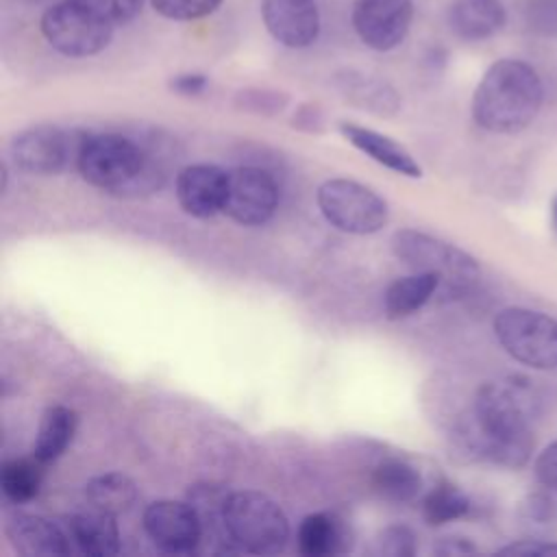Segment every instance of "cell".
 <instances>
[{
  "label": "cell",
  "instance_id": "obj_12",
  "mask_svg": "<svg viewBox=\"0 0 557 557\" xmlns=\"http://www.w3.org/2000/svg\"><path fill=\"white\" fill-rule=\"evenodd\" d=\"M144 531L165 553H191L202 542L200 520L187 500H157L148 505Z\"/></svg>",
  "mask_w": 557,
  "mask_h": 557
},
{
  "label": "cell",
  "instance_id": "obj_6",
  "mask_svg": "<svg viewBox=\"0 0 557 557\" xmlns=\"http://www.w3.org/2000/svg\"><path fill=\"white\" fill-rule=\"evenodd\" d=\"M494 335L516 361L535 370L557 368V320L546 313L507 307L494 318Z\"/></svg>",
  "mask_w": 557,
  "mask_h": 557
},
{
  "label": "cell",
  "instance_id": "obj_18",
  "mask_svg": "<svg viewBox=\"0 0 557 557\" xmlns=\"http://www.w3.org/2000/svg\"><path fill=\"white\" fill-rule=\"evenodd\" d=\"M298 550L305 557H331L350 550L352 531L344 518L329 511L309 513L298 524Z\"/></svg>",
  "mask_w": 557,
  "mask_h": 557
},
{
  "label": "cell",
  "instance_id": "obj_21",
  "mask_svg": "<svg viewBox=\"0 0 557 557\" xmlns=\"http://www.w3.org/2000/svg\"><path fill=\"white\" fill-rule=\"evenodd\" d=\"M507 20L500 0H453L448 9L450 30L466 41H481L496 35Z\"/></svg>",
  "mask_w": 557,
  "mask_h": 557
},
{
  "label": "cell",
  "instance_id": "obj_34",
  "mask_svg": "<svg viewBox=\"0 0 557 557\" xmlns=\"http://www.w3.org/2000/svg\"><path fill=\"white\" fill-rule=\"evenodd\" d=\"M535 476L537 481L548 487L557 490V440L550 442L535 459Z\"/></svg>",
  "mask_w": 557,
  "mask_h": 557
},
{
  "label": "cell",
  "instance_id": "obj_35",
  "mask_svg": "<svg viewBox=\"0 0 557 557\" xmlns=\"http://www.w3.org/2000/svg\"><path fill=\"white\" fill-rule=\"evenodd\" d=\"M292 126L307 131V133H320L324 128V113L318 104L305 102L298 107V111L292 117Z\"/></svg>",
  "mask_w": 557,
  "mask_h": 557
},
{
  "label": "cell",
  "instance_id": "obj_32",
  "mask_svg": "<svg viewBox=\"0 0 557 557\" xmlns=\"http://www.w3.org/2000/svg\"><path fill=\"white\" fill-rule=\"evenodd\" d=\"M524 22L540 37H557V0H527Z\"/></svg>",
  "mask_w": 557,
  "mask_h": 557
},
{
  "label": "cell",
  "instance_id": "obj_17",
  "mask_svg": "<svg viewBox=\"0 0 557 557\" xmlns=\"http://www.w3.org/2000/svg\"><path fill=\"white\" fill-rule=\"evenodd\" d=\"M117 516L89 507V511L65 516L61 522L70 542L89 557H111L120 550Z\"/></svg>",
  "mask_w": 557,
  "mask_h": 557
},
{
  "label": "cell",
  "instance_id": "obj_31",
  "mask_svg": "<svg viewBox=\"0 0 557 557\" xmlns=\"http://www.w3.org/2000/svg\"><path fill=\"white\" fill-rule=\"evenodd\" d=\"M96 15L104 17L113 26H122L133 22L144 7V0H74Z\"/></svg>",
  "mask_w": 557,
  "mask_h": 557
},
{
  "label": "cell",
  "instance_id": "obj_7",
  "mask_svg": "<svg viewBox=\"0 0 557 557\" xmlns=\"http://www.w3.org/2000/svg\"><path fill=\"white\" fill-rule=\"evenodd\" d=\"M44 39L63 57L85 59L102 52L113 39V24L74 0L48 7L39 20Z\"/></svg>",
  "mask_w": 557,
  "mask_h": 557
},
{
  "label": "cell",
  "instance_id": "obj_20",
  "mask_svg": "<svg viewBox=\"0 0 557 557\" xmlns=\"http://www.w3.org/2000/svg\"><path fill=\"white\" fill-rule=\"evenodd\" d=\"M335 89L355 107L376 115H394L400 109L398 91L383 78L359 70H342L333 76Z\"/></svg>",
  "mask_w": 557,
  "mask_h": 557
},
{
  "label": "cell",
  "instance_id": "obj_29",
  "mask_svg": "<svg viewBox=\"0 0 557 557\" xmlns=\"http://www.w3.org/2000/svg\"><path fill=\"white\" fill-rule=\"evenodd\" d=\"M148 2L159 15L176 22H191V20L207 17L215 13L218 7L222 4V0H148Z\"/></svg>",
  "mask_w": 557,
  "mask_h": 557
},
{
  "label": "cell",
  "instance_id": "obj_16",
  "mask_svg": "<svg viewBox=\"0 0 557 557\" xmlns=\"http://www.w3.org/2000/svg\"><path fill=\"white\" fill-rule=\"evenodd\" d=\"M228 496L231 492L218 483H198L187 494V503L200 520L202 542L209 544L211 553H237L226 527Z\"/></svg>",
  "mask_w": 557,
  "mask_h": 557
},
{
  "label": "cell",
  "instance_id": "obj_11",
  "mask_svg": "<svg viewBox=\"0 0 557 557\" xmlns=\"http://www.w3.org/2000/svg\"><path fill=\"white\" fill-rule=\"evenodd\" d=\"M352 28L357 37L376 52H387L400 46L411 28V0H355Z\"/></svg>",
  "mask_w": 557,
  "mask_h": 557
},
{
  "label": "cell",
  "instance_id": "obj_2",
  "mask_svg": "<svg viewBox=\"0 0 557 557\" xmlns=\"http://www.w3.org/2000/svg\"><path fill=\"white\" fill-rule=\"evenodd\" d=\"M76 168L89 185L117 198H146L165 183L161 161L120 133H85Z\"/></svg>",
  "mask_w": 557,
  "mask_h": 557
},
{
  "label": "cell",
  "instance_id": "obj_36",
  "mask_svg": "<svg viewBox=\"0 0 557 557\" xmlns=\"http://www.w3.org/2000/svg\"><path fill=\"white\" fill-rule=\"evenodd\" d=\"M209 87V78L198 72H185L170 78V89L181 96H198Z\"/></svg>",
  "mask_w": 557,
  "mask_h": 557
},
{
  "label": "cell",
  "instance_id": "obj_14",
  "mask_svg": "<svg viewBox=\"0 0 557 557\" xmlns=\"http://www.w3.org/2000/svg\"><path fill=\"white\" fill-rule=\"evenodd\" d=\"M228 172L213 163H194L176 174V200L194 218H211L224 211Z\"/></svg>",
  "mask_w": 557,
  "mask_h": 557
},
{
  "label": "cell",
  "instance_id": "obj_27",
  "mask_svg": "<svg viewBox=\"0 0 557 557\" xmlns=\"http://www.w3.org/2000/svg\"><path fill=\"white\" fill-rule=\"evenodd\" d=\"M470 511L468 496L453 483L442 481L422 498V516L431 527L463 518Z\"/></svg>",
  "mask_w": 557,
  "mask_h": 557
},
{
  "label": "cell",
  "instance_id": "obj_1",
  "mask_svg": "<svg viewBox=\"0 0 557 557\" xmlns=\"http://www.w3.org/2000/svg\"><path fill=\"white\" fill-rule=\"evenodd\" d=\"M540 394L524 376H505L479 387L470 422L461 429L463 450L481 461L520 468L533 450L531 422Z\"/></svg>",
  "mask_w": 557,
  "mask_h": 557
},
{
  "label": "cell",
  "instance_id": "obj_22",
  "mask_svg": "<svg viewBox=\"0 0 557 557\" xmlns=\"http://www.w3.org/2000/svg\"><path fill=\"white\" fill-rule=\"evenodd\" d=\"M78 416L65 405H52L41 413L39 429L33 442V457L41 463L59 459L74 440Z\"/></svg>",
  "mask_w": 557,
  "mask_h": 557
},
{
  "label": "cell",
  "instance_id": "obj_3",
  "mask_svg": "<svg viewBox=\"0 0 557 557\" xmlns=\"http://www.w3.org/2000/svg\"><path fill=\"white\" fill-rule=\"evenodd\" d=\"M542 107L537 72L518 59H500L487 67L472 96V117L490 133L527 128Z\"/></svg>",
  "mask_w": 557,
  "mask_h": 557
},
{
  "label": "cell",
  "instance_id": "obj_26",
  "mask_svg": "<svg viewBox=\"0 0 557 557\" xmlns=\"http://www.w3.org/2000/svg\"><path fill=\"white\" fill-rule=\"evenodd\" d=\"M44 466L46 463H41L37 457L7 459L0 468L2 494L15 505L33 500L41 490V479H44L41 468Z\"/></svg>",
  "mask_w": 557,
  "mask_h": 557
},
{
  "label": "cell",
  "instance_id": "obj_23",
  "mask_svg": "<svg viewBox=\"0 0 557 557\" xmlns=\"http://www.w3.org/2000/svg\"><path fill=\"white\" fill-rule=\"evenodd\" d=\"M440 289V278L431 272H413L396 278L383 296V311L389 320H400L422 309Z\"/></svg>",
  "mask_w": 557,
  "mask_h": 557
},
{
  "label": "cell",
  "instance_id": "obj_28",
  "mask_svg": "<svg viewBox=\"0 0 557 557\" xmlns=\"http://www.w3.org/2000/svg\"><path fill=\"white\" fill-rule=\"evenodd\" d=\"M235 107L248 113H257V115H276L281 113L287 102L289 96L285 91L278 89H268V87H246L239 89L235 94Z\"/></svg>",
  "mask_w": 557,
  "mask_h": 557
},
{
  "label": "cell",
  "instance_id": "obj_4",
  "mask_svg": "<svg viewBox=\"0 0 557 557\" xmlns=\"http://www.w3.org/2000/svg\"><path fill=\"white\" fill-rule=\"evenodd\" d=\"M392 252L413 272H431L440 278V294L446 300L466 296L479 281V263L461 248L413 228L392 235Z\"/></svg>",
  "mask_w": 557,
  "mask_h": 557
},
{
  "label": "cell",
  "instance_id": "obj_13",
  "mask_svg": "<svg viewBox=\"0 0 557 557\" xmlns=\"http://www.w3.org/2000/svg\"><path fill=\"white\" fill-rule=\"evenodd\" d=\"M259 9L272 39L285 48H309L320 35L315 0H261Z\"/></svg>",
  "mask_w": 557,
  "mask_h": 557
},
{
  "label": "cell",
  "instance_id": "obj_5",
  "mask_svg": "<svg viewBox=\"0 0 557 557\" xmlns=\"http://www.w3.org/2000/svg\"><path fill=\"white\" fill-rule=\"evenodd\" d=\"M226 527L235 548L244 553L274 555L289 540V522L278 503L255 490L231 492Z\"/></svg>",
  "mask_w": 557,
  "mask_h": 557
},
{
  "label": "cell",
  "instance_id": "obj_24",
  "mask_svg": "<svg viewBox=\"0 0 557 557\" xmlns=\"http://www.w3.org/2000/svg\"><path fill=\"white\" fill-rule=\"evenodd\" d=\"M85 496L89 507L120 516L133 509L137 500V485L122 472H104L85 483Z\"/></svg>",
  "mask_w": 557,
  "mask_h": 557
},
{
  "label": "cell",
  "instance_id": "obj_19",
  "mask_svg": "<svg viewBox=\"0 0 557 557\" xmlns=\"http://www.w3.org/2000/svg\"><path fill=\"white\" fill-rule=\"evenodd\" d=\"M339 133L363 154H368L370 159H374L376 163H381L383 168L409 176V178H420L422 176V168L418 165V161L411 157V152L407 148H403L398 141H394L392 137L372 131L368 126H359L352 122H339Z\"/></svg>",
  "mask_w": 557,
  "mask_h": 557
},
{
  "label": "cell",
  "instance_id": "obj_9",
  "mask_svg": "<svg viewBox=\"0 0 557 557\" xmlns=\"http://www.w3.org/2000/svg\"><path fill=\"white\" fill-rule=\"evenodd\" d=\"M83 135L85 133H67L50 124L30 126L11 141V157L15 165L28 174H57L67 165L72 154L76 161Z\"/></svg>",
  "mask_w": 557,
  "mask_h": 557
},
{
  "label": "cell",
  "instance_id": "obj_10",
  "mask_svg": "<svg viewBox=\"0 0 557 557\" xmlns=\"http://www.w3.org/2000/svg\"><path fill=\"white\" fill-rule=\"evenodd\" d=\"M278 205L274 176L257 165H239L228 172L224 213L242 226L265 224Z\"/></svg>",
  "mask_w": 557,
  "mask_h": 557
},
{
  "label": "cell",
  "instance_id": "obj_38",
  "mask_svg": "<svg viewBox=\"0 0 557 557\" xmlns=\"http://www.w3.org/2000/svg\"><path fill=\"white\" fill-rule=\"evenodd\" d=\"M524 513H527L529 520H537V522L540 520H548L550 513H553L550 500L546 496H542V494H533L529 498V503L524 505Z\"/></svg>",
  "mask_w": 557,
  "mask_h": 557
},
{
  "label": "cell",
  "instance_id": "obj_25",
  "mask_svg": "<svg viewBox=\"0 0 557 557\" xmlns=\"http://www.w3.org/2000/svg\"><path fill=\"white\" fill-rule=\"evenodd\" d=\"M374 490L392 503H411L422 492L420 472L403 459H385L372 472Z\"/></svg>",
  "mask_w": 557,
  "mask_h": 557
},
{
  "label": "cell",
  "instance_id": "obj_33",
  "mask_svg": "<svg viewBox=\"0 0 557 557\" xmlns=\"http://www.w3.org/2000/svg\"><path fill=\"white\" fill-rule=\"evenodd\" d=\"M496 553L498 555H516V557H557V542L520 540V542L498 548Z\"/></svg>",
  "mask_w": 557,
  "mask_h": 557
},
{
  "label": "cell",
  "instance_id": "obj_39",
  "mask_svg": "<svg viewBox=\"0 0 557 557\" xmlns=\"http://www.w3.org/2000/svg\"><path fill=\"white\" fill-rule=\"evenodd\" d=\"M553 226H555V231H557V196H555V200H553Z\"/></svg>",
  "mask_w": 557,
  "mask_h": 557
},
{
  "label": "cell",
  "instance_id": "obj_15",
  "mask_svg": "<svg viewBox=\"0 0 557 557\" xmlns=\"http://www.w3.org/2000/svg\"><path fill=\"white\" fill-rule=\"evenodd\" d=\"M7 537L11 546L30 557H65L72 553V542L61 522H52L44 516L15 513L9 518Z\"/></svg>",
  "mask_w": 557,
  "mask_h": 557
},
{
  "label": "cell",
  "instance_id": "obj_8",
  "mask_svg": "<svg viewBox=\"0 0 557 557\" xmlns=\"http://www.w3.org/2000/svg\"><path fill=\"white\" fill-rule=\"evenodd\" d=\"M318 207L326 222L352 235L379 233L387 220V202L370 187L350 178H329L318 187Z\"/></svg>",
  "mask_w": 557,
  "mask_h": 557
},
{
  "label": "cell",
  "instance_id": "obj_37",
  "mask_svg": "<svg viewBox=\"0 0 557 557\" xmlns=\"http://www.w3.org/2000/svg\"><path fill=\"white\" fill-rule=\"evenodd\" d=\"M433 553L435 555H474V553H479V548L468 537L448 535V537H442L433 546Z\"/></svg>",
  "mask_w": 557,
  "mask_h": 557
},
{
  "label": "cell",
  "instance_id": "obj_30",
  "mask_svg": "<svg viewBox=\"0 0 557 557\" xmlns=\"http://www.w3.org/2000/svg\"><path fill=\"white\" fill-rule=\"evenodd\" d=\"M418 550V537L407 524L385 527L379 537L374 553L381 557H411Z\"/></svg>",
  "mask_w": 557,
  "mask_h": 557
}]
</instances>
